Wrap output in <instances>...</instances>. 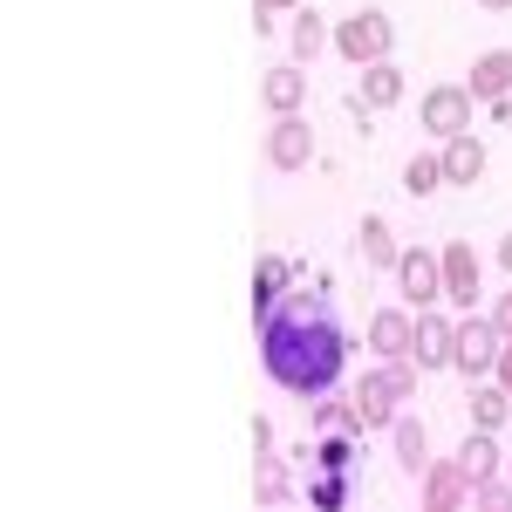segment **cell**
<instances>
[{
    "label": "cell",
    "mask_w": 512,
    "mask_h": 512,
    "mask_svg": "<svg viewBox=\"0 0 512 512\" xmlns=\"http://www.w3.org/2000/svg\"><path fill=\"white\" fill-rule=\"evenodd\" d=\"M260 328V369H267V383L287 396H321L342 383V362H349V335H342V315H335V301L321 294V287H287L280 294V308L253 321Z\"/></svg>",
    "instance_id": "obj_1"
},
{
    "label": "cell",
    "mask_w": 512,
    "mask_h": 512,
    "mask_svg": "<svg viewBox=\"0 0 512 512\" xmlns=\"http://www.w3.org/2000/svg\"><path fill=\"white\" fill-rule=\"evenodd\" d=\"M410 396H417V355H376V369L355 383V410L369 431H390Z\"/></svg>",
    "instance_id": "obj_2"
},
{
    "label": "cell",
    "mask_w": 512,
    "mask_h": 512,
    "mask_svg": "<svg viewBox=\"0 0 512 512\" xmlns=\"http://www.w3.org/2000/svg\"><path fill=\"white\" fill-rule=\"evenodd\" d=\"M390 41H396V28H390V14H383V7H355L349 21L335 28V48H342V62H355V69L390 62Z\"/></svg>",
    "instance_id": "obj_3"
},
{
    "label": "cell",
    "mask_w": 512,
    "mask_h": 512,
    "mask_svg": "<svg viewBox=\"0 0 512 512\" xmlns=\"http://www.w3.org/2000/svg\"><path fill=\"white\" fill-rule=\"evenodd\" d=\"M506 349V335H499V321L492 315H458V355H451V369L458 376H492V362Z\"/></svg>",
    "instance_id": "obj_4"
},
{
    "label": "cell",
    "mask_w": 512,
    "mask_h": 512,
    "mask_svg": "<svg viewBox=\"0 0 512 512\" xmlns=\"http://www.w3.org/2000/svg\"><path fill=\"white\" fill-rule=\"evenodd\" d=\"M390 274H396V294H403L410 308H437V301H444V253L403 246V260H396Z\"/></svg>",
    "instance_id": "obj_5"
},
{
    "label": "cell",
    "mask_w": 512,
    "mask_h": 512,
    "mask_svg": "<svg viewBox=\"0 0 512 512\" xmlns=\"http://www.w3.org/2000/svg\"><path fill=\"white\" fill-rule=\"evenodd\" d=\"M410 355H417V369H451V355H458V315H451L444 301H437V308H417Z\"/></svg>",
    "instance_id": "obj_6"
},
{
    "label": "cell",
    "mask_w": 512,
    "mask_h": 512,
    "mask_svg": "<svg viewBox=\"0 0 512 512\" xmlns=\"http://www.w3.org/2000/svg\"><path fill=\"white\" fill-rule=\"evenodd\" d=\"M472 89L465 82H437V89H424V130H431L437 144L444 137H458V130H472Z\"/></svg>",
    "instance_id": "obj_7"
},
{
    "label": "cell",
    "mask_w": 512,
    "mask_h": 512,
    "mask_svg": "<svg viewBox=\"0 0 512 512\" xmlns=\"http://www.w3.org/2000/svg\"><path fill=\"white\" fill-rule=\"evenodd\" d=\"M260 151H267L274 171H301V164L315 158V123L301 117V110H294V117H274V130H267V144H260Z\"/></svg>",
    "instance_id": "obj_8"
},
{
    "label": "cell",
    "mask_w": 512,
    "mask_h": 512,
    "mask_svg": "<svg viewBox=\"0 0 512 512\" xmlns=\"http://www.w3.org/2000/svg\"><path fill=\"white\" fill-rule=\"evenodd\" d=\"M417 485H424V506L431 512H451V506H472L478 478L465 472V458H431V472L417 478Z\"/></svg>",
    "instance_id": "obj_9"
},
{
    "label": "cell",
    "mask_w": 512,
    "mask_h": 512,
    "mask_svg": "<svg viewBox=\"0 0 512 512\" xmlns=\"http://www.w3.org/2000/svg\"><path fill=\"white\" fill-rule=\"evenodd\" d=\"M444 308H458V315L478 308V253L465 246V239L444 246Z\"/></svg>",
    "instance_id": "obj_10"
},
{
    "label": "cell",
    "mask_w": 512,
    "mask_h": 512,
    "mask_svg": "<svg viewBox=\"0 0 512 512\" xmlns=\"http://www.w3.org/2000/svg\"><path fill=\"white\" fill-rule=\"evenodd\" d=\"M260 103L274 110V117H294L301 103H308V76H301V62H280L260 76Z\"/></svg>",
    "instance_id": "obj_11"
},
{
    "label": "cell",
    "mask_w": 512,
    "mask_h": 512,
    "mask_svg": "<svg viewBox=\"0 0 512 512\" xmlns=\"http://www.w3.org/2000/svg\"><path fill=\"white\" fill-rule=\"evenodd\" d=\"M308 424L315 431H369L362 424V410H355V390H321V396H308Z\"/></svg>",
    "instance_id": "obj_12"
},
{
    "label": "cell",
    "mask_w": 512,
    "mask_h": 512,
    "mask_svg": "<svg viewBox=\"0 0 512 512\" xmlns=\"http://www.w3.org/2000/svg\"><path fill=\"white\" fill-rule=\"evenodd\" d=\"M390 444H396V465H403L410 478L431 472V431H424V417H410V410H403V417L390 424Z\"/></svg>",
    "instance_id": "obj_13"
},
{
    "label": "cell",
    "mask_w": 512,
    "mask_h": 512,
    "mask_svg": "<svg viewBox=\"0 0 512 512\" xmlns=\"http://www.w3.org/2000/svg\"><path fill=\"white\" fill-rule=\"evenodd\" d=\"M410 335H417L410 301H403V308H376V315H369V349H376V355H410Z\"/></svg>",
    "instance_id": "obj_14"
},
{
    "label": "cell",
    "mask_w": 512,
    "mask_h": 512,
    "mask_svg": "<svg viewBox=\"0 0 512 512\" xmlns=\"http://www.w3.org/2000/svg\"><path fill=\"white\" fill-rule=\"evenodd\" d=\"M294 287V260H280V253H260L253 260V321L267 315V308H280V294Z\"/></svg>",
    "instance_id": "obj_15"
},
{
    "label": "cell",
    "mask_w": 512,
    "mask_h": 512,
    "mask_svg": "<svg viewBox=\"0 0 512 512\" xmlns=\"http://www.w3.org/2000/svg\"><path fill=\"white\" fill-rule=\"evenodd\" d=\"M465 410H472V431H499L512 417V390L499 383V376H478L472 396H465Z\"/></svg>",
    "instance_id": "obj_16"
},
{
    "label": "cell",
    "mask_w": 512,
    "mask_h": 512,
    "mask_svg": "<svg viewBox=\"0 0 512 512\" xmlns=\"http://www.w3.org/2000/svg\"><path fill=\"white\" fill-rule=\"evenodd\" d=\"M465 89H472L478 103H499V96L512 89V48H485V55L472 62V76H465Z\"/></svg>",
    "instance_id": "obj_17"
},
{
    "label": "cell",
    "mask_w": 512,
    "mask_h": 512,
    "mask_svg": "<svg viewBox=\"0 0 512 512\" xmlns=\"http://www.w3.org/2000/svg\"><path fill=\"white\" fill-rule=\"evenodd\" d=\"M396 96H403V69L396 62H369L362 82H355V110H390Z\"/></svg>",
    "instance_id": "obj_18"
},
{
    "label": "cell",
    "mask_w": 512,
    "mask_h": 512,
    "mask_svg": "<svg viewBox=\"0 0 512 512\" xmlns=\"http://www.w3.org/2000/svg\"><path fill=\"white\" fill-rule=\"evenodd\" d=\"M444 178H451V185H478V178H485V144H478L472 130L444 137Z\"/></svg>",
    "instance_id": "obj_19"
},
{
    "label": "cell",
    "mask_w": 512,
    "mask_h": 512,
    "mask_svg": "<svg viewBox=\"0 0 512 512\" xmlns=\"http://www.w3.org/2000/svg\"><path fill=\"white\" fill-rule=\"evenodd\" d=\"M355 253H362L369 267H396V260H403V246H396L390 219H376V212H369V219L355 226Z\"/></svg>",
    "instance_id": "obj_20"
},
{
    "label": "cell",
    "mask_w": 512,
    "mask_h": 512,
    "mask_svg": "<svg viewBox=\"0 0 512 512\" xmlns=\"http://www.w3.org/2000/svg\"><path fill=\"white\" fill-rule=\"evenodd\" d=\"M308 499L315 512H342L355 499V472H308Z\"/></svg>",
    "instance_id": "obj_21"
},
{
    "label": "cell",
    "mask_w": 512,
    "mask_h": 512,
    "mask_svg": "<svg viewBox=\"0 0 512 512\" xmlns=\"http://www.w3.org/2000/svg\"><path fill=\"white\" fill-rule=\"evenodd\" d=\"M437 185H451V178H444V151H417V158L403 164V192L410 198H431Z\"/></svg>",
    "instance_id": "obj_22"
},
{
    "label": "cell",
    "mask_w": 512,
    "mask_h": 512,
    "mask_svg": "<svg viewBox=\"0 0 512 512\" xmlns=\"http://www.w3.org/2000/svg\"><path fill=\"white\" fill-rule=\"evenodd\" d=\"M253 499H260V506H287V499H294L287 458H260V472H253Z\"/></svg>",
    "instance_id": "obj_23"
},
{
    "label": "cell",
    "mask_w": 512,
    "mask_h": 512,
    "mask_svg": "<svg viewBox=\"0 0 512 512\" xmlns=\"http://www.w3.org/2000/svg\"><path fill=\"white\" fill-rule=\"evenodd\" d=\"M328 41H335V35L321 28V14H294V21H287V48H294V62H315Z\"/></svg>",
    "instance_id": "obj_24"
},
{
    "label": "cell",
    "mask_w": 512,
    "mask_h": 512,
    "mask_svg": "<svg viewBox=\"0 0 512 512\" xmlns=\"http://www.w3.org/2000/svg\"><path fill=\"white\" fill-rule=\"evenodd\" d=\"M458 458H465V472L472 478H492L506 458H499V431H472L465 444H458Z\"/></svg>",
    "instance_id": "obj_25"
},
{
    "label": "cell",
    "mask_w": 512,
    "mask_h": 512,
    "mask_svg": "<svg viewBox=\"0 0 512 512\" xmlns=\"http://www.w3.org/2000/svg\"><path fill=\"white\" fill-rule=\"evenodd\" d=\"M472 506L506 512V506H512V478H499V472H492V478H478V485H472Z\"/></svg>",
    "instance_id": "obj_26"
},
{
    "label": "cell",
    "mask_w": 512,
    "mask_h": 512,
    "mask_svg": "<svg viewBox=\"0 0 512 512\" xmlns=\"http://www.w3.org/2000/svg\"><path fill=\"white\" fill-rule=\"evenodd\" d=\"M294 7H301V0H253V21H260V35L274 28V14H294Z\"/></svg>",
    "instance_id": "obj_27"
},
{
    "label": "cell",
    "mask_w": 512,
    "mask_h": 512,
    "mask_svg": "<svg viewBox=\"0 0 512 512\" xmlns=\"http://www.w3.org/2000/svg\"><path fill=\"white\" fill-rule=\"evenodd\" d=\"M253 458H280V444H274V424H267V417H253Z\"/></svg>",
    "instance_id": "obj_28"
},
{
    "label": "cell",
    "mask_w": 512,
    "mask_h": 512,
    "mask_svg": "<svg viewBox=\"0 0 512 512\" xmlns=\"http://www.w3.org/2000/svg\"><path fill=\"white\" fill-rule=\"evenodd\" d=\"M492 321H499V335L512 342V294H499V301H492Z\"/></svg>",
    "instance_id": "obj_29"
},
{
    "label": "cell",
    "mask_w": 512,
    "mask_h": 512,
    "mask_svg": "<svg viewBox=\"0 0 512 512\" xmlns=\"http://www.w3.org/2000/svg\"><path fill=\"white\" fill-rule=\"evenodd\" d=\"M492 376H499V383H506V390H512V342H506V349H499V362H492Z\"/></svg>",
    "instance_id": "obj_30"
},
{
    "label": "cell",
    "mask_w": 512,
    "mask_h": 512,
    "mask_svg": "<svg viewBox=\"0 0 512 512\" xmlns=\"http://www.w3.org/2000/svg\"><path fill=\"white\" fill-rule=\"evenodd\" d=\"M492 110H499V123H506V130H512V89H506V96H499V103H492Z\"/></svg>",
    "instance_id": "obj_31"
},
{
    "label": "cell",
    "mask_w": 512,
    "mask_h": 512,
    "mask_svg": "<svg viewBox=\"0 0 512 512\" xmlns=\"http://www.w3.org/2000/svg\"><path fill=\"white\" fill-rule=\"evenodd\" d=\"M499 267H506V274H512V233L499 239Z\"/></svg>",
    "instance_id": "obj_32"
},
{
    "label": "cell",
    "mask_w": 512,
    "mask_h": 512,
    "mask_svg": "<svg viewBox=\"0 0 512 512\" xmlns=\"http://www.w3.org/2000/svg\"><path fill=\"white\" fill-rule=\"evenodd\" d=\"M478 7H492V14H506V7H512V0H478Z\"/></svg>",
    "instance_id": "obj_33"
}]
</instances>
